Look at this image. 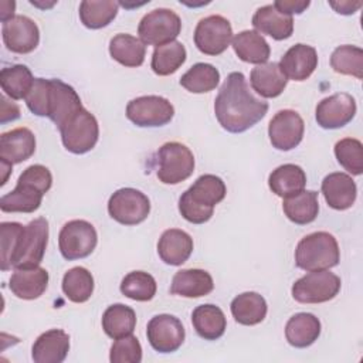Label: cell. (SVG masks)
Instances as JSON below:
<instances>
[{
  "mask_svg": "<svg viewBox=\"0 0 363 363\" xmlns=\"http://www.w3.org/2000/svg\"><path fill=\"white\" fill-rule=\"evenodd\" d=\"M108 213L119 224L136 225L147 218L150 201L145 193L132 187H123L109 197Z\"/></svg>",
  "mask_w": 363,
  "mask_h": 363,
  "instance_id": "cell-10",
  "label": "cell"
},
{
  "mask_svg": "<svg viewBox=\"0 0 363 363\" xmlns=\"http://www.w3.org/2000/svg\"><path fill=\"white\" fill-rule=\"evenodd\" d=\"M48 286V272L41 267L16 268L10 277L9 288L20 299L31 301L40 298Z\"/></svg>",
  "mask_w": 363,
  "mask_h": 363,
  "instance_id": "cell-21",
  "label": "cell"
},
{
  "mask_svg": "<svg viewBox=\"0 0 363 363\" xmlns=\"http://www.w3.org/2000/svg\"><path fill=\"white\" fill-rule=\"evenodd\" d=\"M335 156L339 164L354 176L363 173V145L359 139L345 138L336 142Z\"/></svg>",
  "mask_w": 363,
  "mask_h": 363,
  "instance_id": "cell-44",
  "label": "cell"
},
{
  "mask_svg": "<svg viewBox=\"0 0 363 363\" xmlns=\"http://www.w3.org/2000/svg\"><path fill=\"white\" fill-rule=\"evenodd\" d=\"M329 6L333 7L336 10V13L349 16V14L356 13L363 6V3L362 1H349V0H346V1H329Z\"/></svg>",
  "mask_w": 363,
  "mask_h": 363,
  "instance_id": "cell-49",
  "label": "cell"
},
{
  "mask_svg": "<svg viewBox=\"0 0 363 363\" xmlns=\"http://www.w3.org/2000/svg\"><path fill=\"white\" fill-rule=\"evenodd\" d=\"M220 82L218 69L207 62L194 64L180 78V85L193 94H204L216 89Z\"/></svg>",
  "mask_w": 363,
  "mask_h": 363,
  "instance_id": "cell-39",
  "label": "cell"
},
{
  "mask_svg": "<svg viewBox=\"0 0 363 363\" xmlns=\"http://www.w3.org/2000/svg\"><path fill=\"white\" fill-rule=\"evenodd\" d=\"M252 26L257 33L267 34L274 40H286L294 33V18L279 13L272 4L259 7L252 16Z\"/></svg>",
  "mask_w": 363,
  "mask_h": 363,
  "instance_id": "cell-26",
  "label": "cell"
},
{
  "mask_svg": "<svg viewBox=\"0 0 363 363\" xmlns=\"http://www.w3.org/2000/svg\"><path fill=\"white\" fill-rule=\"evenodd\" d=\"M82 106L77 91L62 82L61 79L48 81V96L45 106V116L50 118L60 129L71 116H74Z\"/></svg>",
  "mask_w": 363,
  "mask_h": 363,
  "instance_id": "cell-15",
  "label": "cell"
},
{
  "mask_svg": "<svg viewBox=\"0 0 363 363\" xmlns=\"http://www.w3.org/2000/svg\"><path fill=\"white\" fill-rule=\"evenodd\" d=\"M69 350V336L61 329H50L41 333L33 347L31 357L35 363H61Z\"/></svg>",
  "mask_w": 363,
  "mask_h": 363,
  "instance_id": "cell-23",
  "label": "cell"
},
{
  "mask_svg": "<svg viewBox=\"0 0 363 363\" xmlns=\"http://www.w3.org/2000/svg\"><path fill=\"white\" fill-rule=\"evenodd\" d=\"M182 31L180 17L170 9H155L145 14L138 26L139 40L145 45H163L174 41Z\"/></svg>",
  "mask_w": 363,
  "mask_h": 363,
  "instance_id": "cell-8",
  "label": "cell"
},
{
  "mask_svg": "<svg viewBox=\"0 0 363 363\" xmlns=\"http://www.w3.org/2000/svg\"><path fill=\"white\" fill-rule=\"evenodd\" d=\"M214 289L211 275L199 268L180 269L173 275L170 294L184 298H200L208 295Z\"/></svg>",
  "mask_w": 363,
  "mask_h": 363,
  "instance_id": "cell-25",
  "label": "cell"
},
{
  "mask_svg": "<svg viewBox=\"0 0 363 363\" xmlns=\"http://www.w3.org/2000/svg\"><path fill=\"white\" fill-rule=\"evenodd\" d=\"M330 67L342 75L363 78V50L356 45H339L330 55Z\"/></svg>",
  "mask_w": 363,
  "mask_h": 363,
  "instance_id": "cell-42",
  "label": "cell"
},
{
  "mask_svg": "<svg viewBox=\"0 0 363 363\" xmlns=\"http://www.w3.org/2000/svg\"><path fill=\"white\" fill-rule=\"evenodd\" d=\"M0 9H1V13H0V18H1V23L10 20L14 17V9H16V3L14 1H1L0 3Z\"/></svg>",
  "mask_w": 363,
  "mask_h": 363,
  "instance_id": "cell-50",
  "label": "cell"
},
{
  "mask_svg": "<svg viewBox=\"0 0 363 363\" xmlns=\"http://www.w3.org/2000/svg\"><path fill=\"white\" fill-rule=\"evenodd\" d=\"M48 244V221L38 217L26 225L24 237L13 268H31L40 265Z\"/></svg>",
  "mask_w": 363,
  "mask_h": 363,
  "instance_id": "cell-16",
  "label": "cell"
},
{
  "mask_svg": "<svg viewBox=\"0 0 363 363\" xmlns=\"http://www.w3.org/2000/svg\"><path fill=\"white\" fill-rule=\"evenodd\" d=\"M191 323L197 335L204 340L220 339L227 328L224 312L213 303L197 306L191 313Z\"/></svg>",
  "mask_w": 363,
  "mask_h": 363,
  "instance_id": "cell-31",
  "label": "cell"
},
{
  "mask_svg": "<svg viewBox=\"0 0 363 363\" xmlns=\"http://www.w3.org/2000/svg\"><path fill=\"white\" fill-rule=\"evenodd\" d=\"M35 152V136L28 128H16L0 136V162L17 164Z\"/></svg>",
  "mask_w": 363,
  "mask_h": 363,
  "instance_id": "cell-20",
  "label": "cell"
},
{
  "mask_svg": "<svg viewBox=\"0 0 363 363\" xmlns=\"http://www.w3.org/2000/svg\"><path fill=\"white\" fill-rule=\"evenodd\" d=\"M173 116V105L169 99L159 95L138 96L126 105V118L140 128L164 126Z\"/></svg>",
  "mask_w": 363,
  "mask_h": 363,
  "instance_id": "cell-11",
  "label": "cell"
},
{
  "mask_svg": "<svg viewBox=\"0 0 363 363\" xmlns=\"http://www.w3.org/2000/svg\"><path fill=\"white\" fill-rule=\"evenodd\" d=\"M1 35L7 50L16 54H28L40 43V30L27 16H14L3 23Z\"/></svg>",
  "mask_w": 363,
  "mask_h": 363,
  "instance_id": "cell-18",
  "label": "cell"
},
{
  "mask_svg": "<svg viewBox=\"0 0 363 363\" xmlns=\"http://www.w3.org/2000/svg\"><path fill=\"white\" fill-rule=\"evenodd\" d=\"M303 132V119L292 109H282L277 112L268 125V136L272 146L284 152L295 149L301 143Z\"/></svg>",
  "mask_w": 363,
  "mask_h": 363,
  "instance_id": "cell-14",
  "label": "cell"
},
{
  "mask_svg": "<svg viewBox=\"0 0 363 363\" xmlns=\"http://www.w3.org/2000/svg\"><path fill=\"white\" fill-rule=\"evenodd\" d=\"M279 68L284 75L294 81L308 79L318 67V52L306 44L292 45L281 58Z\"/></svg>",
  "mask_w": 363,
  "mask_h": 363,
  "instance_id": "cell-19",
  "label": "cell"
},
{
  "mask_svg": "<svg viewBox=\"0 0 363 363\" xmlns=\"http://www.w3.org/2000/svg\"><path fill=\"white\" fill-rule=\"evenodd\" d=\"M157 156V179L164 184H179L194 172V156L191 150L180 142L162 145Z\"/></svg>",
  "mask_w": 363,
  "mask_h": 363,
  "instance_id": "cell-5",
  "label": "cell"
},
{
  "mask_svg": "<svg viewBox=\"0 0 363 363\" xmlns=\"http://www.w3.org/2000/svg\"><path fill=\"white\" fill-rule=\"evenodd\" d=\"M157 291L155 278L145 271H132L123 277L121 282V292L133 301L146 302L153 299Z\"/></svg>",
  "mask_w": 363,
  "mask_h": 363,
  "instance_id": "cell-43",
  "label": "cell"
},
{
  "mask_svg": "<svg viewBox=\"0 0 363 363\" xmlns=\"http://www.w3.org/2000/svg\"><path fill=\"white\" fill-rule=\"evenodd\" d=\"M48 81L45 78H35L30 92L26 96L27 108L37 116H45L47 96H48Z\"/></svg>",
  "mask_w": 363,
  "mask_h": 363,
  "instance_id": "cell-46",
  "label": "cell"
},
{
  "mask_svg": "<svg viewBox=\"0 0 363 363\" xmlns=\"http://www.w3.org/2000/svg\"><path fill=\"white\" fill-rule=\"evenodd\" d=\"M267 111L268 104L251 94L242 72H230L214 101L216 118L230 133L248 130L265 116Z\"/></svg>",
  "mask_w": 363,
  "mask_h": 363,
  "instance_id": "cell-1",
  "label": "cell"
},
{
  "mask_svg": "<svg viewBox=\"0 0 363 363\" xmlns=\"http://www.w3.org/2000/svg\"><path fill=\"white\" fill-rule=\"evenodd\" d=\"M146 336L156 352L172 353L183 345L186 333L179 318L169 313H160L149 320Z\"/></svg>",
  "mask_w": 363,
  "mask_h": 363,
  "instance_id": "cell-13",
  "label": "cell"
},
{
  "mask_svg": "<svg viewBox=\"0 0 363 363\" xmlns=\"http://www.w3.org/2000/svg\"><path fill=\"white\" fill-rule=\"evenodd\" d=\"M61 140L64 147L74 155H84L92 150L99 138V126L96 118L81 108L61 128Z\"/></svg>",
  "mask_w": 363,
  "mask_h": 363,
  "instance_id": "cell-6",
  "label": "cell"
},
{
  "mask_svg": "<svg viewBox=\"0 0 363 363\" xmlns=\"http://www.w3.org/2000/svg\"><path fill=\"white\" fill-rule=\"evenodd\" d=\"M51 186L52 174L48 167L31 164L20 174L14 190L0 199V208L4 213H34Z\"/></svg>",
  "mask_w": 363,
  "mask_h": 363,
  "instance_id": "cell-3",
  "label": "cell"
},
{
  "mask_svg": "<svg viewBox=\"0 0 363 363\" xmlns=\"http://www.w3.org/2000/svg\"><path fill=\"white\" fill-rule=\"evenodd\" d=\"M356 115V101L346 92H337L323 98L315 111L316 122L323 129H339L347 125Z\"/></svg>",
  "mask_w": 363,
  "mask_h": 363,
  "instance_id": "cell-17",
  "label": "cell"
},
{
  "mask_svg": "<svg viewBox=\"0 0 363 363\" xmlns=\"http://www.w3.org/2000/svg\"><path fill=\"white\" fill-rule=\"evenodd\" d=\"M250 82L258 95L264 98H277L284 92L288 78L281 71L278 62H265L252 68Z\"/></svg>",
  "mask_w": 363,
  "mask_h": 363,
  "instance_id": "cell-27",
  "label": "cell"
},
{
  "mask_svg": "<svg viewBox=\"0 0 363 363\" xmlns=\"http://www.w3.org/2000/svg\"><path fill=\"white\" fill-rule=\"evenodd\" d=\"M136 326L135 311L123 303L108 306L102 315V329L113 340L132 335Z\"/></svg>",
  "mask_w": 363,
  "mask_h": 363,
  "instance_id": "cell-35",
  "label": "cell"
},
{
  "mask_svg": "<svg viewBox=\"0 0 363 363\" xmlns=\"http://www.w3.org/2000/svg\"><path fill=\"white\" fill-rule=\"evenodd\" d=\"M119 3L113 0H84L79 4L81 23L91 30L106 27L118 14Z\"/></svg>",
  "mask_w": 363,
  "mask_h": 363,
  "instance_id": "cell-37",
  "label": "cell"
},
{
  "mask_svg": "<svg viewBox=\"0 0 363 363\" xmlns=\"http://www.w3.org/2000/svg\"><path fill=\"white\" fill-rule=\"evenodd\" d=\"M309 0H277L272 3V6L282 14L291 16L292 14H301L309 7Z\"/></svg>",
  "mask_w": 363,
  "mask_h": 363,
  "instance_id": "cell-47",
  "label": "cell"
},
{
  "mask_svg": "<svg viewBox=\"0 0 363 363\" xmlns=\"http://www.w3.org/2000/svg\"><path fill=\"white\" fill-rule=\"evenodd\" d=\"M26 225H21L16 221H3L0 224V267L1 271H7L13 268L14 261L18 255L21 241L24 237Z\"/></svg>",
  "mask_w": 363,
  "mask_h": 363,
  "instance_id": "cell-41",
  "label": "cell"
},
{
  "mask_svg": "<svg viewBox=\"0 0 363 363\" xmlns=\"http://www.w3.org/2000/svg\"><path fill=\"white\" fill-rule=\"evenodd\" d=\"M193 252V238L183 230L169 228L163 231L157 242V254L167 265H182Z\"/></svg>",
  "mask_w": 363,
  "mask_h": 363,
  "instance_id": "cell-24",
  "label": "cell"
},
{
  "mask_svg": "<svg viewBox=\"0 0 363 363\" xmlns=\"http://www.w3.org/2000/svg\"><path fill=\"white\" fill-rule=\"evenodd\" d=\"M1 101V109H0V122L1 123H6V122H10V121H16L20 118V108L7 99L6 95H1L0 98Z\"/></svg>",
  "mask_w": 363,
  "mask_h": 363,
  "instance_id": "cell-48",
  "label": "cell"
},
{
  "mask_svg": "<svg viewBox=\"0 0 363 363\" xmlns=\"http://www.w3.org/2000/svg\"><path fill=\"white\" fill-rule=\"evenodd\" d=\"M231 45L237 57L250 64H265L271 54L269 44L259 33L254 30H244L235 34L231 40Z\"/></svg>",
  "mask_w": 363,
  "mask_h": 363,
  "instance_id": "cell-29",
  "label": "cell"
},
{
  "mask_svg": "<svg viewBox=\"0 0 363 363\" xmlns=\"http://www.w3.org/2000/svg\"><path fill=\"white\" fill-rule=\"evenodd\" d=\"M268 186L278 197L286 199L305 190L306 174L298 164H281L269 174Z\"/></svg>",
  "mask_w": 363,
  "mask_h": 363,
  "instance_id": "cell-30",
  "label": "cell"
},
{
  "mask_svg": "<svg viewBox=\"0 0 363 363\" xmlns=\"http://www.w3.org/2000/svg\"><path fill=\"white\" fill-rule=\"evenodd\" d=\"M231 315L240 325L252 326L261 323L267 316V301L257 292H242L230 305Z\"/></svg>",
  "mask_w": 363,
  "mask_h": 363,
  "instance_id": "cell-32",
  "label": "cell"
},
{
  "mask_svg": "<svg viewBox=\"0 0 363 363\" xmlns=\"http://www.w3.org/2000/svg\"><path fill=\"white\" fill-rule=\"evenodd\" d=\"M109 360L112 363H140L142 346L138 337L128 335L121 339H116L111 346Z\"/></svg>",
  "mask_w": 363,
  "mask_h": 363,
  "instance_id": "cell-45",
  "label": "cell"
},
{
  "mask_svg": "<svg viewBox=\"0 0 363 363\" xmlns=\"http://www.w3.org/2000/svg\"><path fill=\"white\" fill-rule=\"evenodd\" d=\"M322 194L329 207L335 210H347L353 206L357 194L354 180L342 172L329 173L322 180Z\"/></svg>",
  "mask_w": 363,
  "mask_h": 363,
  "instance_id": "cell-22",
  "label": "cell"
},
{
  "mask_svg": "<svg viewBox=\"0 0 363 363\" xmlns=\"http://www.w3.org/2000/svg\"><path fill=\"white\" fill-rule=\"evenodd\" d=\"M187 52L180 41H170L163 45H157L153 50L150 67L156 75L166 77L174 74L186 61Z\"/></svg>",
  "mask_w": 363,
  "mask_h": 363,
  "instance_id": "cell-36",
  "label": "cell"
},
{
  "mask_svg": "<svg viewBox=\"0 0 363 363\" xmlns=\"http://www.w3.org/2000/svg\"><path fill=\"white\" fill-rule=\"evenodd\" d=\"M62 292L75 303L86 302L94 292V277L84 267H74L62 277Z\"/></svg>",
  "mask_w": 363,
  "mask_h": 363,
  "instance_id": "cell-40",
  "label": "cell"
},
{
  "mask_svg": "<svg viewBox=\"0 0 363 363\" xmlns=\"http://www.w3.org/2000/svg\"><path fill=\"white\" fill-rule=\"evenodd\" d=\"M96 244V230L85 220H71L65 223L58 234L61 255L68 261L81 259L91 255Z\"/></svg>",
  "mask_w": 363,
  "mask_h": 363,
  "instance_id": "cell-9",
  "label": "cell"
},
{
  "mask_svg": "<svg viewBox=\"0 0 363 363\" xmlns=\"http://www.w3.org/2000/svg\"><path fill=\"white\" fill-rule=\"evenodd\" d=\"M340 278L328 271H311L292 285V298L299 303H322L333 299L340 291Z\"/></svg>",
  "mask_w": 363,
  "mask_h": 363,
  "instance_id": "cell-7",
  "label": "cell"
},
{
  "mask_svg": "<svg viewBox=\"0 0 363 363\" xmlns=\"http://www.w3.org/2000/svg\"><path fill=\"white\" fill-rule=\"evenodd\" d=\"M282 210L288 220H291L292 223L306 225L318 217V193L313 190H302L295 196L286 197L282 201Z\"/></svg>",
  "mask_w": 363,
  "mask_h": 363,
  "instance_id": "cell-33",
  "label": "cell"
},
{
  "mask_svg": "<svg viewBox=\"0 0 363 363\" xmlns=\"http://www.w3.org/2000/svg\"><path fill=\"white\" fill-rule=\"evenodd\" d=\"M109 54L119 64L130 68L140 67L145 61L146 45L130 34H116L109 41Z\"/></svg>",
  "mask_w": 363,
  "mask_h": 363,
  "instance_id": "cell-34",
  "label": "cell"
},
{
  "mask_svg": "<svg viewBox=\"0 0 363 363\" xmlns=\"http://www.w3.org/2000/svg\"><path fill=\"white\" fill-rule=\"evenodd\" d=\"M227 187L216 174L200 176L179 199V211L184 220L193 224L207 223L214 207L224 200Z\"/></svg>",
  "mask_w": 363,
  "mask_h": 363,
  "instance_id": "cell-2",
  "label": "cell"
},
{
  "mask_svg": "<svg viewBox=\"0 0 363 363\" xmlns=\"http://www.w3.org/2000/svg\"><path fill=\"white\" fill-rule=\"evenodd\" d=\"M340 251L336 238L326 231L305 235L296 245L295 264L303 271H322L336 267Z\"/></svg>",
  "mask_w": 363,
  "mask_h": 363,
  "instance_id": "cell-4",
  "label": "cell"
},
{
  "mask_svg": "<svg viewBox=\"0 0 363 363\" xmlns=\"http://www.w3.org/2000/svg\"><path fill=\"white\" fill-rule=\"evenodd\" d=\"M320 335L319 319L308 312H299L291 316L285 325V337L294 347L303 349L313 345Z\"/></svg>",
  "mask_w": 363,
  "mask_h": 363,
  "instance_id": "cell-28",
  "label": "cell"
},
{
  "mask_svg": "<svg viewBox=\"0 0 363 363\" xmlns=\"http://www.w3.org/2000/svg\"><path fill=\"white\" fill-rule=\"evenodd\" d=\"M34 77L28 67L23 64H16L11 67H4L0 71V85L10 99H26L27 94L30 92Z\"/></svg>",
  "mask_w": 363,
  "mask_h": 363,
  "instance_id": "cell-38",
  "label": "cell"
},
{
  "mask_svg": "<svg viewBox=\"0 0 363 363\" xmlns=\"http://www.w3.org/2000/svg\"><path fill=\"white\" fill-rule=\"evenodd\" d=\"M233 40L230 21L218 14L201 18L194 30V44L206 55L223 54Z\"/></svg>",
  "mask_w": 363,
  "mask_h": 363,
  "instance_id": "cell-12",
  "label": "cell"
}]
</instances>
